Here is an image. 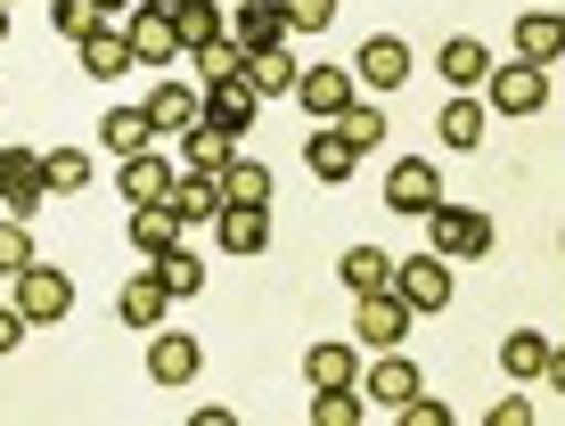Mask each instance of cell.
I'll return each instance as SVG.
<instances>
[{
  "label": "cell",
  "mask_w": 565,
  "mask_h": 426,
  "mask_svg": "<svg viewBox=\"0 0 565 426\" xmlns=\"http://www.w3.org/2000/svg\"><path fill=\"white\" fill-rule=\"evenodd\" d=\"M172 33H181V50H205V42H222V33H230V9H222V0H172Z\"/></svg>",
  "instance_id": "obj_21"
},
{
  "label": "cell",
  "mask_w": 565,
  "mask_h": 426,
  "mask_svg": "<svg viewBox=\"0 0 565 426\" xmlns=\"http://www.w3.org/2000/svg\"><path fill=\"white\" fill-rule=\"evenodd\" d=\"M394 296L411 312H443L451 303V263L443 255H394Z\"/></svg>",
  "instance_id": "obj_5"
},
{
  "label": "cell",
  "mask_w": 565,
  "mask_h": 426,
  "mask_svg": "<svg viewBox=\"0 0 565 426\" xmlns=\"http://www.w3.org/2000/svg\"><path fill=\"white\" fill-rule=\"evenodd\" d=\"M303 377H311V394H328V385H361V344L320 337V344L303 353Z\"/></svg>",
  "instance_id": "obj_18"
},
{
  "label": "cell",
  "mask_w": 565,
  "mask_h": 426,
  "mask_svg": "<svg viewBox=\"0 0 565 426\" xmlns=\"http://www.w3.org/2000/svg\"><path fill=\"white\" fill-rule=\"evenodd\" d=\"M50 198H42V157L33 148H0V213L9 222H33Z\"/></svg>",
  "instance_id": "obj_7"
},
{
  "label": "cell",
  "mask_w": 565,
  "mask_h": 426,
  "mask_svg": "<svg viewBox=\"0 0 565 426\" xmlns=\"http://www.w3.org/2000/svg\"><path fill=\"white\" fill-rule=\"evenodd\" d=\"M337 279L353 287V296H377V287H394V255H385V246H344Z\"/></svg>",
  "instance_id": "obj_29"
},
{
  "label": "cell",
  "mask_w": 565,
  "mask_h": 426,
  "mask_svg": "<svg viewBox=\"0 0 565 426\" xmlns=\"http://www.w3.org/2000/svg\"><path fill=\"white\" fill-rule=\"evenodd\" d=\"M303 164H311V181H328V189H337V181H353V164H361V157H353V148H344L337 131L320 124V131L303 140Z\"/></svg>",
  "instance_id": "obj_31"
},
{
  "label": "cell",
  "mask_w": 565,
  "mask_h": 426,
  "mask_svg": "<svg viewBox=\"0 0 565 426\" xmlns=\"http://www.w3.org/2000/svg\"><path fill=\"white\" fill-rule=\"evenodd\" d=\"M328 131H337V140L353 148V157H369V148L385 140V107H377V99H353L344 115H328Z\"/></svg>",
  "instance_id": "obj_30"
},
{
  "label": "cell",
  "mask_w": 565,
  "mask_h": 426,
  "mask_svg": "<svg viewBox=\"0 0 565 426\" xmlns=\"http://www.w3.org/2000/svg\"><path fill=\"white\" fill-rule=\"evenodd\" d=\"M99 148L124 164V157H140V148H156V124H148L140 107H107V115H99Z\"/></svg>",
  "instance_id": "obj_23"
},
{
  "label": "cell",
  "mask_w": 565,
  "mask_h": 426,
  "mask_svg": "<svg viewBox=\"0 0 565 426\" xmlns=\"http://www.w3.org/2000/svg\"><path fill=\"white\" fill-rule=\"evenodd\" d=\"M500 370H509L516 385H533V377H550V370H557V344L541 337V328H516V337L500 344Z\"/></svg>",
  "instance_id": "obj_22"
},
{
  "label": "cell",
  "mask_w": 565,
  "mask_h": 426,
  "mask_svg": "<svg viewBox=\"0 0 565 426\" xmlns=\"http://www.w3.org/2000/svg\"><path fill=\"white\" fill-rule=\"evenodd\" d=\"M198 370H205V344L189 328H156L148 337V377L156 385H198Z\"/></svg>",
  "instance_id": "obj_10"
},
{
  "label": "cell",
  "mask_w": 565,
  "mask_h": 426,
  "mask_svg": "<svg viewBox=\"0 0 565 426\" xmlns=\"http://www.w3.org/2000/svg\"><path fill=\"white\" fill-rule=\"evenodd\" d=\"M0 42H9V9H0Z\"/></svg>",
  "instance_id": "obj_45"
},
{
  "label": "cell",
  "mask_w": 565,
  "mask_h": 426,
  "mask_svg": "<svg viewBox=\"0 0 565 426\" xmlns=\"http://www.w3.org/2000/svg\"><path fill=\"white\" fill-rule=\"evenodd\" d=\"M181 157H189V172H222L230 157H238V140H230V131H213V124H189V131H181Z\"/></svg>",
  "instance_id": "obj_33"
},
{
  "label": "cell",
  "mask_w": 565,
  "mask_h": 426,
  "mask_svg": "<svg viewBox=\"0 0 565 426\" xmlns=\"http://www.w3.org/2000/svg\"><path fill=\"white\" fill-rule=\"evenodd\" d=\"M230 42H238L246 57H255V50H287L296 25H287L279 0H238V9H230Z\"/></svg>",
  "instance_id": "obj_8"
},
{
  "label": "cell",
  "mask_w": 565,
  "mask_h": 426,
  "mask_svg": "<svg viewBox=\"0 0 565 426\" xmlns=\"http://www.w3.org/2000/svg\"><path fill=\"white\" fill-rule=\"evenodd\" d=\"M164 246H181V213L172 205H131V255L156 263Z\"/></svg>",
  "instance_id": "obj_26"
},
{
  "label": "cell",
  "mask_w": 565,
  "mask_h": 426,
  "mask_svg": "<svg viewBox=\"0 0 565 426\" xmlns=\"http://www.w3.org/2000/svg\"><path fill=\"white\" fill-rule=\"evenodd\" d=\"M255 115H263V99L246 90V74H238V83H213V90H198V124L230 131V140H238V131H255Z\"/></svg>",
  "instance_id": "obj_13"
},
{
  "label": "cell",
  "mask_w": 565,
  "mask_h": 426,
  "mask_svg": "<svg viewBox=\"0 0 565 426\" xmlns=\"http://www.w3.org/2000/svg\"><path fill=\"white\" fill-rule=\"evenodd\" d=\"M74 189H90V157L83 148H50L42 157V198H74Z\"/></svg>",
  "instance_id": "obj_34"
},
{
  "label": "cell",
  "mask_w": 565,
  "mask_h": 426,
  "mask_svg": "<svg viewBox=\"0 0 565 426\" xmlns=\"http://www.w3.org/2000/svg\"><path fill=\"white\" fill-rule=\"evenodd\" d=\"M140 9H172V0H140Z\"/></svg>",
  "instance_id": "obj_46"
},
{
  "label": "cell",
  "mask_w": 565,
  "mask_h": 426,
  "mask_svg": "<svg viewBox=\"0 0 565 426\" xmlns=\"http://www.w3.org/2000/svg\"><path fill=\"white\" fill-rule=\"evenodd\" d=\"M279 9H287L296 33H328V25H337V0H279Z\"/></svg>",
  "instance_id": "obj_40"
},
{
  "label": "cell",
  "mask_w": 565,
  "mask_h": 426,
  "mask_svg": "<svg viewBox=\"0 0 565 426\" xmlns=\"http://www.w3.org/2000/svg\"><path fill=\"white\" fill-rule=\"evenodd\" d=\"M115 189H124V205H164V189H172V164L156 157V148H140V157H124Z\"/></svg>",
  "instance_id": "obj_20"
},
{
  "label": "cell",
  "mask_w": 565,
  "mask_h": 426,
  "mask_svg": "<svg viewBox=\"0 0 565 426\" xmlns=\"http://www.w3.org/2000/svg\"><path fill=\"white\" fill-rule=\"evenodd\" d=\"M353 83L361 90H402L411 83V42H402V33H369L361 57H353Z\"/></svg>",
  "instance_id": "obj_11"
},
{
  "label": "cell",
  "mask_w": 565,
  "mask_h": 426,
  "mask_svg": "<svg viewBox=\"0 0 565 426\" xmlns=\"http://www.w3.org/2000/svg\"><path fill=\"white\" fill-rule=\"evenodd\" d=\"M411 328H418V312L394 296V287H377V296H361V303H353V344H369V353H394Z\"/></svg>",
  "instance_id": "obj_2"
},
{
  "label": "cell",
  "mask_w": 565,
  "mask_h": 426,
  "mask_svg": "<svg viewBox=\"0 0 565 426\" xmlns=\"http://www.w3.org/2000/svg\"><path fill=\"white\" fill-rule=\"evenodd\" d=\"M426 238H435L426 255H443V263H483V255H492V213L443 198L435 213H426Z\"/></svg>",
  "instance_id": "obj_1"
},
{
  "label": "cell",
  "mask_w": 565,
  "mask_h": 426,
  "mask_svg": "<svg viewBox=\"0 0 565 426\" xmlns=\"http://www.w3.org/2000/svg\"><path fill=\"white\" fill-rule=\"evenodd\" d=\"M124 42H131V66H172V57H181V33H172L164 9H131Z\"/></svg>",
  "instance_id": "obj_14"
},
{
  "label": "cell",
  "mask_w": 565,
  "mask_h": 426,
  "mask_svg": "<svg viewBox=\"0 0 565 426\" xmlns=\"http://www.w3.org/2000/svg\"><path fill=\"white\" fill-rule=\"evenodd\" d=\"M25 263H33V230L0 213V279H17V270H25Z\"/></svg>",
  "instance_id": "obj_39"
},
{
  "label": "cell",
  "mask_w": 565,
  "mask_h": 426,
  "mask_svg": "<svg viewBox=\"0 0 565 426\" xmlns=\"http://www.w3.org/2000/svg\"><path fill=\"white\" fill-rule=\"evenodd\" d=\"M17 312H25V328L66 320L74 312V279H66V270H50V263H25V270H17Z\"/></svg>",
  "instance_id": "obj_4"
},
{
  "label": "cell",
  "mask_w": 565,
  "mask_h": 426,
  "mask_svg": "<svg viewBox=\"0 0 565 426\" xmlns=\"http://www.w3.org/2000/svg\"><path fill=\"white\" fill-rule=\"evenodd\" d=\"M483 107L492 115H541L550 107V66H524V57L516 66H492L483 74Z\"/></svg>",
  "instance_id": "obj_3"
},
{
  "label": "cell",
  "mask_w": 565,
  "mask_h": 426,
  "mask_svg": "<svg viewBox=\"0 0 565 426\" xmlns=\"http://www.w3.org/2000/svg\"><path fill=\"white\" fill-rule=\"evenodd\" d=\"M287 99L328 124V115H344L361 99V83H353V66H296V90H287Z\"/></svg>",
  "instance_id": "obj_6"
},
{
  "label": "cell",
  "mask_w": 565,
  "mask_h": 426,
  "mask_svg": "<svg viewBox=\"0 0 565 426\" xmlns=\"http://www.w3.org/2000/svg\"><path fill=\"white\" fill-rule=\"evenodd\" d=\"M385 205H394V213H418V222H426V213L443 205V172L426 164V157H394V172H385Z\"/></svg>",
  "instance_id": "obj_9"
},
{
  "label": "cell",
  "mask_w": 565,
  "mask_h": 426,
  "mask_svg": "<svg viewBox=\"0 0 565 426\" xmlns=\"http://www.w3.org/2000/svg\"><path fill=\"white\" fill-rule=\"evenodd\" d=\"M164 205L181 213V230H189V222H213V213L230 205V198H222V172H172Z\"/></svg>",
  "instance_id": "obj_16"
},
{
  "label": "cell",
  "mask_w": 565,
  "mask_h": 426,
  "mask_svg": "<svg viewBox=\"0 0 565 426\" xmlns=\"http://www.w3.org/2000/svg\"><path fill=\"white\" fill-rule=\"evenodd\" d=\"M483 124H492V107H483L476 90H451V107L435 115V140L459 148V157H476V148H483Z\"/></svg>",
  "instance_id": "obj_15"
},
{
  "label": "cell",
  "mask_w": 565,
  "mask_h": 426,
  "mask_svg": "<svg viewBox=\"0 0 565 426\" xmlns=\"http://www.w3.org/2000/svg\"><path fill=\"white\" fill-rule=\"evenodd\" d=\"M148 270L164 279V296H172V303H181V296H198V287H205V263L189 255V246H164V255H156Z\"/></svg>",
  "instance_id": "obj_36"
},
{
  "label": "cell",
  "mask_w": 565,
  "mask_h": 426,
  "mask_svg": "<svg viewBox=\"0 0 565 426\" xmlns=\"http://www.w3.org/2000/svg\"><path fill=\"white\" fill-rule=\"evenodd\" d=\"M394 418H402V426H451V411H443V402H435V394H426V385H418V394H411V402H402V411H394Z\"/></svg>",
  "instance_id": "obj_41"
},
{
  "label": "cell",
  "mask_w": 565,
  "mask_h": 426,
  "mask_svg": "<svg viewBox=\"0 0 565 426\" xmlns=\"http://www.w3.org/2000/svg\"><path fill=\"white\" fill-rule=\"evenodd\" d=\"M0 9H9V0H0Z\"/></svg>",
  "instance_id": "obj_47"
},
{
  "label": "cell",
  "mask_w": 565,
  "mask_h": 426,
  "mask_svg": "<svg viewBox=\"0 0 565 426\" xmlns=\"http://www.w3.org/2000/svg\"><path fill=\"white\" fill-rule=\"evenodd\" d=\"M246 90H255L263 107L287 99V90H296V57H287V50H255V57H246Z\"/></svg>",
  "instance_id": "obj_32"
},
{
  "label": "cell",
  "mask_w": 565,
  "mask_h": 426,
  "mask_svg": "<svg viewBox=\"0 0 565 426\" xmlns=\"http://www.w3.org/2000/svg\"><path fill=\"white\" fill-rule=\"evenodd\" d=\"M50 25H57V42H83V33L107 25V17L90 9V0H50Z\"/></svg>",
  "instance_id": "obj_38"
},
{
  "label": "cell",
  "mask_w": 565,
  "mask_h": 426,
  "mask_svg": "<svg viewBox=\"0 0 565 426\" xmlns=\"http://www.w3.org/2000/svg\"><path fill=\"white\" fill-rule=\"evenodd\" d=\"M557 50H565V17L557 9L516 17V57H524V66H557Z\"/></svg>",
  "instance_id": "obj_24"
},
{
  "label": "cell",
  "mask_w": 565,
  "mask_h": 426,
  "mask_svg": "<svg viewBox=\"0 0 565 426\" xmlns=\"http://www.w3.org/2000/svg\"><path fill=\"white\" fill-rule=\"evenodd\" d=\"M115 312H124V328H164L172 296H164V279H156V270H131L124 296H115Z\"/></svg>",
  "instance_id": "obj_19"
},
{
  "label": "cell",
  "mask_w": 565,
  "mask_h": 426,
  "mask_svg": "<svg viewBox=\"0 0 565 426\" xmlns=\"http://www.w3.org/2000/svg\"><path fill=\"white\" fill-rule=\"evenodd\" d=\"M189 57H198V90H213V83H238V74H246V50L230 42V33H222V42H205V50H189Z\"/></svg>",
  "instance_id": "obj_37"
},
{
  "label": "cell",
  "mask_w": 565,
  "mask_h": 426,
  "mask_svg": "<svg viewBox=\"0 0 565 426\" xmlns=\"http://www.w3.org/2000/svg\"><path fill=\"white\" fill-rule=\"evenodd\" d=\"M411 394H418V361L402 353V344H394V353H377V361L361 370V402H369V411H402Z\"/></svg>",
  "instance_id": "obj_12"
},
{
  "label": "cell",
  "mask_w": 565,
  "mask_h": 426,
  "mask_svg": "<svg viewBox=\"0 0 565 426\" xmlns=\"http://www.w3.org/2000/svg\"><path fill=\"white\" fill-rule=\"evenodd\" d=\"M492 426H533V402L509 394V402H492Z\"/></svg>",
  "instance_id": "obj_42"
},
{
  "label": "cell",
  "mask_w": 565,
  "mask_h": 426,
  "mask_svg": "<svg viewBox=\"0 0 565 426\" xmlns=\"http://www.w3.org/2000/svg\"><path fill=\"white\" fill-rule=\"evenodd\" d=\"M213 230H222V255H263L270 246V205H222Z\"/></svg>",
  "instance_id": "obj_17"
},
{
  "label": "cell",
  "mask_w": 565,
  "mask_h": 426,
  "mask_svg": "<svg viewBox=\"0 0 565 426\" xmlns=\"http://www.w3.org/2000/svg\"><path fill=\"white\" fill-rule=\"evenodd\" d=\"M222 198H230V205H270V164L230 157V164H222Z\"/></svg>",
  "instance_id": "obj_35"
},
{
  "label": "cell",
  "mask_w": 565,
  "mask_h": 426,
  "mask_svg": "<svg viewBox=\"0 0 565 426\" xmlns=\"http://www.w3.org/2000/svg\"><path fill=\"white\" fill-rule=\"evenodd\" d=\"M140 115H148V124H156V131H172V140H181V131H189V124H198V90H189V83H156Z\"/></svg>",
  "instance_id": "obj_28"
},
{
  "label": "cell",
  "mask_w": 565,
  "mask_h": 426,
  "mask_svg": "<svg viewBox=\"0 0 565 426\" xmlns=\"http://www.w3.org/2000/svg\"><path fill=\"white\" fill-rule=\"evenodd\" d=\"M83 74L90 83H115V74H131V42H124V25H99V33H83Z\"/></svg>",
  "instance_id": "obj_25"
},
{
  "label": "cell",
  "mask_w": 565,
  "mask_h": 426,
  "mask_svg": "<svg viewBox=\"0 0 565 426\" xmlns=\"http://www.w3.org/2000/svg\"><path fill=\"white\" fill-rule=\"evenodd\" d=\"M90 9H99V17H131L140 0H90Z\"/></svg>",
  "instance_id": "obj_44"
},
{
  "label": "cell",
  "mask_w": 565,
  "mask_h": 426,
  "mask_svg": "<svg viewBox=\"0 0 565 426\" xmlns=\"http://www.w3.org/2000/svg\"><path fill=\"white\" fill-rule=\"evenodd\" d=\"M17 344H25V312H17V303H0V353H17Z\"/></svg>",
  "instance_id": "obj_43"
},
{
  "label": "cell",
  "mask_w": 565,
  "mask_h": 426,
  "mask_svg": "<svg viewBox=\"0 0 565 426\" xmlns=\"http://www.w3.org/2000/svg\"><path fill=\"white\" fill-rule=\"evenodd\" d=\"M435 66H443V83H451V90H476L483 74H492V57H483L476 33H451V42L435 50Z\"/></svg>",
  "instance_id": "obj_27"
}]
</instances>
